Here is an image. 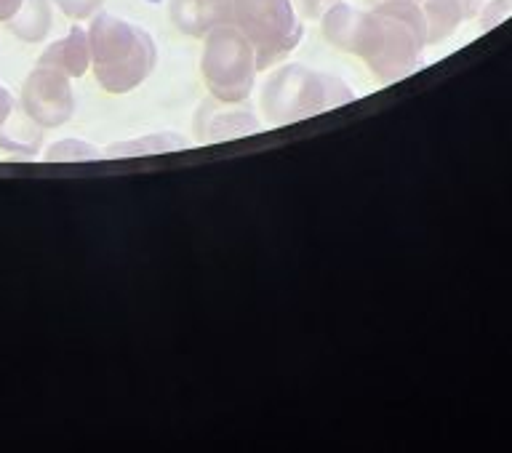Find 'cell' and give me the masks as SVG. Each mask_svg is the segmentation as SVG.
<instances>
[{"mask_svg": "<svg viewBox=\"0 0 512 453\" xmlns=\"http://www.w3.org/2000/svg\"><path fill=\"white\" fill-rule=\"evenodd\" d=\"M427 43V22L411 0H384L363 11L355 51L384 83L414 70Z\"/></svg>", "mask_w": 512, "mask_h": 453, "instance_id": "cell-1", "label": "cell"}, {"mask_svg": "<svg viewBox=\"0 0 512 453\" xmlns=\"http://www.w3.org/2000/svg\"><path fill=\"white\" fill-rule=\"evenodd\" d=\"M200 72L208 91L222 104H238L251 96L256 80V51L246 35L222 22L206 35Z\"/></svg>", "mask_w": 512, "mask_h": 453, "instance_id": "cell-5", "label": "cell"}, {"mask_svg": "<svg viewBox=\"0 0 512 453\" xmlns=\"http://www.w3.org/2000/svg\"><path fill=\"white\" fill-rule=\"evenodd\" d=\"M22 110L38 128H59L75 112L70 78L51 67H35L22 86Z\"/></svg>", "mask_w": 512, "mask_h": 453, "instance_id": "cell-6", "label": "cell"}, {"mask_svg": "<svg viewBox=\"0 0 512 453\" xmlns=\"http://www.w3.org/2000/svg\"><path fill=\"white\" fill-rule=\"evenodd\" d=\"M8 27L24 43H40L51 30V6H48V0H24L22 8L8 22Z\"/></svg>", "mask_w": 512, "mask_h": 453, "instance_id": "cell-11", "label": "cell"}, {"mask_svg": "<svg viewBox=\"0 0 512 453\" xmlns=\"http://www.w3.org/2000/svg\"><path fill=\"white\" fill-rule=\"evenodd\" d=\"M24 0H0V22H11Z\"/></svg>", "mask_w": 512, "mask_h": 453, "instance_id": "cell-17", "label": "cell"}, {"mask_svg": "<svg viewBox=\"0 0 512 453\" xmlns=\"http://www.w3.org/2000/svg\"><path fill=\"white\" fill-rule=\"evenodd\" d=\"M11 112H14V96H11V91L0 83V131L6 126V120L11 118Z\"/></svg>", "mask_w": 512, "mask_h": 453, "instance_id": "cell-16", "label": "cell"}, {"mask_svg": "<svg viewBox=\"0 0 512 453\" xmlns=\"http://www.w3.org/2000/svg\"><path fill=\"white\" fill-rule=\"evenodd\" d=\"M222 8L211 0H171V22L192 38H206L216 24H222Z\"/></svg>", "mask_w": 512, "mask_h": 453, "instance_id": "cell-8", "label": "cell"}, {"mask_svg": "<svg viewBox=\"0 0 512 453\" xmlns=\"http://www.w3.org/2000/svg\"><path fill=\"white\" fill-rule=\"evenodd\" d=\"M203 131V142H224V139H235V136L259 134L262 123L256 120L254 112L248 110H224L214 112L208 123L200 126Z\"/></svg>", "mask_w": 512, "mask_h": 453, "instance_id": "cell-10", "label": "cell"}, {"mask_svg": "<svg viewBox=\"0 0 512 453\" xmlns=\"http://www.w3.org/2000/svg\"><path fill=\"white\" fill-rule=\"evenodd\" d=\"M360 22H363V11L350 3H334L323 14V35L334 48L339 51H355V40H358Z\"/></svg>", "mask_w": 512, "mask_h": 453, "instance_id": "cell-9", "label": "cell"}, {"mask_svg": "<svg viewBox=\"0 0 512 453\" xmlns=\"http://www.w3.org/2000/svg\"><path fill=\"white\" fill-rule=\"evenodd\" d=\"M355 99L344 80L302 64L280 67L262 91V112L270 126H288Z\"/></svg>", "mask_w": 512, "mask_h": 453, "instance_id": "cell-3", "label": "cell"}, {"mask_svg": "<svg viewBox=\"0 0 512 453\" xmlns=\"http://www.w3.org/2000/svg\"><path fill=\"white\" fill-rule=\"evenodd\" d=\"M326 3H334V0H302L304 11H307L310 16H318L320 8L326 6Z\"/></svg>", "mask_w": 512, "mask_h": 453, "instance_id": "cell-18", "label": "cell"}, {"mask_svg": "<svg viewBox=\"0 0 512 453\" xmlns=\"http://www.w3.org/2000/svg\"><path fill=\"white\" fill-rule=\"evenodd\" d=\"M40 67H51V70L64 72L67 78H80L86 75L91 67V43H88V32L83 27H72L64 38L54 40L51 46L40 54Z\"/></svg>", "mask_w": 512, "mask_h": 453, "instance_id": "cell-7", "label": "cell"}, {"mask_svg": "<svg viewBox=\"0 0 512 453\" xmlns=\"http://www.w3.org/2000/svg\"><path fill=\"white\" fill-rule=\"evenodd\" d=\"M187 139L179 134H166V131H158V134L139 136L134 142H120L112 144L104 150L107 158H134V155H163V152H176L187 147Z\"/></svg>", "mask_w": 512, "mask_h": 453, "instance_id": "cell-12", "label": "cell"}, {"mask_svg": "<svg viewBox=\"0 0 512 453\" xmlns=\"http://www.w3.org/2000/svg\"><path fill=\"white\" fill-rule=\"evenodd\" d=\"M462 19L459 0H427V38L438 40L454 30Z\"/></svg>", "mask_w": 512, "mask_h": 453, "instance_id": "cell-13", "label": "cell"}, {"mask_svg": "<svg viewBox=\"0 0 512 453\" xmlns=\"http://www.w3.org/2000/svg\"><path fill=\"white\" fill-rule=\"evenodd\" d=\"M48 163H59V160H94L102 158L96 147L86 142H78V139H67V142H56L48 147V152L43 155Z\"/></svg>", "mask_w": 512, "mask_h": 453, "instance_id": "cell-14", "label": "cell"}, {"mask_svg": "<svg viewBox=\"0 0 512 453\" xmlns=\"http://www.w3.org/2000/svg\"><path fill=\"white\" fill-rule=\"evenodd\" d=\"M222 22L238 27L254 46L256 70L280 62L302 40L291 0H230L222 8Z\"/></svg>", "mask_w": 512, "mask_h": 453, "instance_id": "cell-4", "label": "cell"}, {"mask_svg": "<svg viewBox=\"0 0 512 453\" xmlns=\"http://www.w3.org/2000/svg\"><path fill=\"white\" fill-rule=\"evenodd\" d=\"M211 3H216V6H224V3H230V0H211Z\"/></svg>", "mask_w": 512, "mask_h": 453, "instance_id": "cell-19", "label": "cell"}, {"mask_svg": "<svg viewBox=\"0 0 512 453\" xmlns=\"http://www.w3.org/2000/svg\"><path fill=\"white\" fill-rule=\"evenodd\" d=\"M54 3L70 19H86V16H91L96 8L102 6V0H54Z\"/></svg>", "mask_w": 512, "mask_h": 453, "instance_id": "cell-15", "label": "cell"}, {"mask_svg": "<svg viewBox=\"0 0 512 453\" xmlns=\"http://www.w3.org/2000/svg\"><path fill=\"white\" fill-rule=\"evenodd\" d=\"M91 70L107 94H128L150 78L158 48L150 32L112 14H99L88 27Z\"/></svg>", "mask_w": 512, "mask_h": 453, "instance_id": "cell-2", "label": "cell"}]
</instances>
